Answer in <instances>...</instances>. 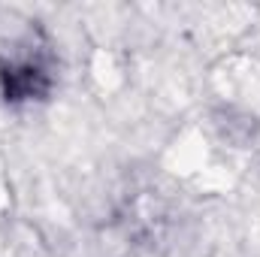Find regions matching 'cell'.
Here are the masks:
<instances>
[{
  "instance_id": "obj_1",
  "label": "cell",
  "mask_w": 260,
  "mask_h": 257,
  "mask_svg": "<svg viewBox=\"0 0 260 257\" xmlns=\"http://www.w3.org/2000/svg\"><path fill=\"white\" fill-rule=\"evenodd\" d=\"M0 82H3L6 100L21 103V100H40V97H46L52 79H49V70H46V64L40 58L21 55V58H12V61L0 64Z\"/></svg>"
}]
</instances>
